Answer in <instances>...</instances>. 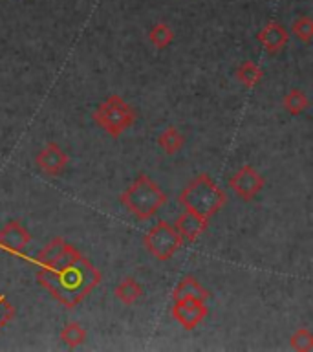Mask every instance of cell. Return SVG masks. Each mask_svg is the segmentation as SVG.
<instances>
[{"label":"cell","mask_w":313,"mask_h":352,"mask_svg":"<svg viewBox=\"0 0 313 352\" xmlns=\"http://www.w3.org/2000/svg\"><path fill=\"white\" fill-rule=\"evenodd\" d=\"M101 272L71 244H66L54 263L37 272L38 285L66 308L79 307L101 285Z\"/></svg>","instance_id":"6da1fadb"},{"label":"cell","mask_w":313,"mask_h":352,"mask_svg":"<svg viewBox=\"0 0 313 352\" xmlns=\"http://www.w3.org/2000/svg\"><path fill=\"white\" fill-rule=\"evenodd\" d=\"M178 202L185 208V211H191V213L209 220L224 208L227 197L211 176L202 173V175L194 176L181 189V192L178 195Z\"/></svg>","instance_id":"7a4b0ae2"},{"label":"cell","mask_w":313,"mask_h":352,"mask_svg":"<svg viewBox=\"0 0 313 352\" xmlns=\"http://www.w3.org/2000/svg\"><path fill=\"white\" fill-rule=\"evenodd\" d=\"M119 202L136 219L148 220L163 208L167 195L152 178H148L147 175H137L130 186L121 192Z\"/></svg>","instance_id":"3957f363"},{"label":"cell","mask_w":313,"mask_h":352,"mask_svg":"<svg viewBox=\"0 0 313 352\" xmlns=\"http://www.w3.org/2000/svg\"><path fill=\"white\" fill-rule=\"evenodd\" d=\"M92 118L104 132H108L112 138H117L134 125L137 114L125 99L114 94L99 104Z\"/></svg>","instance_id":"277c9868"},{"label":"cell","mask_w":313,"mask_h":352,"mask_svg":"<svg viewBox=\"0 0 313 352\" xmlns=\"http://www.w3.org/2000/svg\"><path fill=\"white\" fill-rule=\"evenodd\" d=\"M143 244L147 248V252L158 261H170L183 246V236L176 231L174 226L167 224V222H158L145 235Z\"/></svg>","instance_id":"5b68a950"},{"label":"cell","mask_w":313,"mask_h":352,"mask_svg":"<svg viewBox=\"0 0 313 352\" xmlns=\"http://www.w3.org/2000/svg\"><path fill=\"white\" fill-rule=\"evenodd\" d=\"M229 186L236 197L242 200H253L258 192L262 191L264 187V176L258 173L251 165H242L240 169L236 170L235 175L231 176Z\"/></svg>","instance_id":"8992f818"},{"label":"cell","mask_w":313,"mask_h":352,"mask_svg":"<svg viewBox=\"0 0 313 352\" xmlns=\"http://www.w3.org/2000/svg\"><path fill=\"white\" fill-rule=\"evenodd\" d=\"M170 314L176 319V323L181 324V329L194 330L207 318L209 308L205 301H200V299H181V301H174Z\"/></svg>","instance_id":"52a82bcc"},{"label":"cell","mask_w":313,"mask_h":352,"mask_svg":"<svg viewBox=\"0 0 313 352\" xmlns=\"http://www.w3.org/2000/svg\"><path fill=\"white\" fill-rule=\"evenodd\" d=\"M35 164L48 176H59L68 165V156L57 143H48L46 147L38 151L35 156Z\"/></svg>","instance_id":"ba28073f"},{"label":"cell","mask_w":313,"mask_h":352,"mask_svg":"<svg viewBox=\"0 0 313 352\" xmlns=\"http://www.w3.org/2000/svg\"><path fill=\"white\" fill-rule=\"evenodd\" d=\"M32 241V233L16 220H11L0 230V248L10 252H22Z\"/></svg>","instance_id":"9c48e42d"},{"label":"cell","mask_w":313,"mask_h":352,"mask_svg":"<svg viewBox=\"0 0 313 352\" xmlns=\"http://www.w3.org/2000/svg\"><path fill=\"white\" fill-rule=\"evenodd\" d=\"M258 43L262 44L264 50L269 54H277L284 48L288 41H290V32L286 30L279 22H269L258 32L257 35Z\"/></svg>","instance_id":"30bf717a"},{"label":"cell","mask_w":313,"mask_h":352,"mask_svg":"<svg viewBox=\"0 0 313 352\" xmlns=\"http://www.w3.org/2000/svg\"><path fill=\"white\" fill-rule=\"evenodd\" d=\"M207 219H202V217H198V214L191 213V211H185V213L176 219L174 228L187 241H196L198 236L207 230Z\"/></svg>","instance_id":"8fae6325"},{"label":"cell","mask_w":313,"mask_h":352,"mask_svg":"<svg viewBox=\"0 0 313 352\" xmlns=\"http://www.w3.org/2000/svg\"><path fill=\"white\" fill-rule=\"evenodd\" d=\"M211 297L209 290L205 286L192 275H185L183 279L176 285V288L172 290V299L174 301H181V299H200V301H205Z\"/></svg>","instance_id":"7c38bea8"},{"label":"cell","mask_w":313,"mask_h":352,"mask_svg":"<svg viewBox=\"0 0 313 352\" xmlns=\"http://www.w3.org/2000/svg\"><path fill=\"white\" fill-rule=\"evenodd\" d=\"M114 296L117 297V301L123 305H134V302L143 296V286L132 277H126L121 283H117L114 290Z\"/></svg>","instance_id":"4fadbf2b"},{"label":"cell","mask_w":313,"mask_h":352,"mask_svg":"<svg viewBox=\"0 0 313 352\" xmlns=\"http://www.w3.org/2000/svg\"><path fill=\"white\" fill-rule=\"evenodd\" d=\"M158 143L165 154L172 156V154H176L181 147H183L185 140H183V134H181L176 126H167V129L159 134Z\"/></svg>","instance_id":"5bb4252c"},{"label":"cell","mask_w":313,"mask_h":352,"mask_svg":"<svg viewBox=\"0 0 313 352\" xmlns=\"http://www.w3.org/2000/svg\"><path fill=\"white\" fill-rule=\"evenodd\" d=\"M262 70H260V66L255 65L253 60H246V63H242L240 68L236 70V79L247 88L257 87L258 82L262 81Z\"/></svg>","instance_id":"9a60e30c"},{"label":"cell","mask_w":313,"mask_h":352,"mask_svg":"<svg viewBox=\"0 0 313 352\" xmlns=\"http://www.w3.org/2000/svg\"><path fill=\"white\" fill-rule=\"evenodd\" d=\"M68 242L65 241V239H60V236H55L54 241H49L46 246L38 252L37 255V264L38 266H46V264H51L55 261V258L59 257L60 253L65 252V248Z\"/></svg>","instance_id":"2e32d148"},{"label":"cell","mask_w":313,"mask_h":352,"mask_svg":"<svg viewBox=\"0 0 313 352\" xmlns=\"http://www.w3.org/2000/svg\"><path fill=\"white\" fill-rule=\"evenodd\" d=\"M282 104H284V109L290 112L291 116H301L304 110L310 107V101H308L306 94L302 92V90H290V92L286 94L284 99H282Z\"/></svg>","instance_id":"e0dca14e"},{"label":"cell","mask_w":313,"mask_h":352,"mask_svg":"<svg viewBox=\"0 0 313 352\" xmlns=\"http://www.w3.org/2000/svg\"><path fill=\"white\" fill-rule=\"evenodd\" d=\"M148 41H150L156 48L163 50L174 41V32H172V28H170L169 24L158 22V24H154V26L150 28V32H148Z\"/></svg>","instance_id":"ac0fdd59"},{"label":"cell","mask_w":313,"mask_h":352,"mask_svg":"<svg viewBox=\"0 0 313 352\" xmlns=\"http://www.w3.org/2000/svg\"><path fill=\"white\" fill-rule=\"evenodd\" d=\"M60 340L70 349H77V346L86 341V330L82 329L79 323H76V321H70L68 324H65V329L60 330Z\"/></svg>","instance_id":"d6986e66"},{"label":"cell","mask_w":313,"mask_h":352,"mask_svg":"<svg viewBox=\"0 0 313 352\" xmlns=\"http://www.w3.org/2000/svg\"><path fill=\"white\" fill-rule=\"evenodd\" d=\"M290 346L297 352H312L313 351V334L308 329H299L290 338Z\"/></svg>","instance_id":"ffe728a7"},{"label":"cell","mask_w":313,"mask_h":352,"mask_svg":"<svg viewBox=\"0 0 313 352\" xmlns=\"http://www.w3.org/2000/svg\"><path fill=\"white\" fill-rule=\"evenodd\" d=\"M291 32L295 35L299 41L302 43L310 44L313 38V22L310 16H301V19H297L293 22V26H291Z\"/></svg>","instance_id":"44dd1931"},{"label":"cell","mask_w":313,"mask_h":352,"mask_svg":"<svg viewBox=\"0 0 313 352\" xmlns=\"http://www.w3.org/2000/svg\"><path fill=\"white\" fill-rule=\"evenodd\" d=\"M13 318H15V307L8 301L4 294H0V330L5 329Z\"/></svg>","instance_id":"7402d4cb"}]
</instances>
